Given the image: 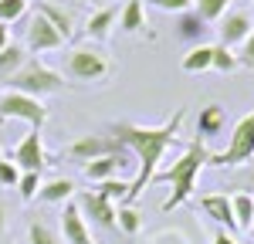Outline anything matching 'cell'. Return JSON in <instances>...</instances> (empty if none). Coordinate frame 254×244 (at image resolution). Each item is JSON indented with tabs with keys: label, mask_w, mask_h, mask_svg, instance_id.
<instances>
[{
	"label": "cell",
	"mask_w": 254,
	"mask_h": 244,
	"mask_svg": "<svg viewBox=\"0 0 254 244\" xmlns=\"http://www.w3.org/2000/svg\"><path fill=\"white\" fill-rule=\"evenodd\" d=\"M207 217L214 224H220V227H227L231 234L237 231V221H234V203H231V197L227 193H203L200 197V203H196Z\"/></svg>",
	"instance_id": "obj_15"
},
{
	"label": "cell",
	"mask_w": 254,
	"mask_h": 244,
	"mask_svg": "<svg viewBox=\"0 0 254 244\" xmlns=\"http://www.w3.org/2000/svg\"><path fill=\"white\" fill-rule=\"evenodd\" d=\"M116 24H119V3L98 7V10H92V17L85 20V38L92 41V44H105V41L112 38Z\"/></svg>",
	"instance_id": "obj_14"
},
{
	"label": "cell",
	"mask_w": 254,
	"mask_h": 244,
	"mask_svg": "<svg viewBox=\"0 0 254 244\" xmlns=\"http://www.w3.org/2000/svg\"><path fill=\"white\" fill-rule=\"evenodd\" d=\"M61 241L64 244H95L92 241V231H88V221L81 217L75 200L61 203Z\"/></svg>",
	"instance_id": "obj_13"
},
{
	"label": "cell",
	"mask_w": 254,
	"mask_h": 244,
	"mask_svg": "<svg viewBox=\"0 0 254 244\" xmlns=\"http://www.w3.org/2000/svg\"><path fill=\"white\" fill-rule=\"evenodd\" d=\"M7 160L17 163L20 173H44V166H48V153H44L41 129H31V132H27V136L17 142V149H14Z\"/></svg>",
	"instance_id": "obj_10"
},
{
	"label": "cell",
	"mask_w": 254,
	"mask_h": 244,
	"mask_svg": "<svg viewBox=\"0 0 254 244\" xmlns=\"http://www.w3.org/2000/svg\"><path fill=\"white\" fill-rule=\"evenodd\" d=\"M176 41H183V44H190V48H196V44H203V38H207V20L200 17L196 10H183V14H176Z\"/></svg>",
	"instance_id": "obj_16"
},
{
	"label": "cell",
	"mask_w": 254,
	"mask_h": 244,
	"mask_svg": "<svg viewBox=\"0 0 254 244\" xmlns=\"http://www.w3.org/2000/svg\"><path fill=\"white\" fill-rule=\"evenodd\" d=\"M27 17V0H0V24H17Z\"/></svg>",
	"instance_id": "obj_28"
},
{
	"label": "cell",
	"mask_w": 254,
	"mask_h": 244,
	"mask_svg": "<svg viewBox=\"0 0 254 244\" xmlns=\"http://www.w3.org/2000/svg\"><path fill=\"white\" fill-rule=\"evenodd\" d=\"M75 203H78V210H81L85 221L98 224V227H105V231H119L116 200H112L105 190H81L78 197H75Z\"/></svg>",
	"instance_id": "obj_7"
},
{
	"label": "cell",
	"mask_w": 254,
	"mask_h": 244,
	"mask_svg": "<svg viewBox=\"0 0 254 244\" xmlns=\"http://www.w3.org/2000/svg\"><path fill=\"white\" fill-rule=\"evenodd\" d=\"M119 31H126V34H142L146 27H149V20H146V7H142V0H126L122 3V10H119Z\"/></svg>",
	"instance_id": "obj_18"
},
{
	"label": "cell",
	"mask_w": 254,
	"mask_h": 244,
	"mask_svg": "<svg viewBox=\"0 0 254 244\" xmlns=\"http://www.w3.org/2000/svg\"><path fill=\"white\" fill-rule=\"evenodd\" d=\"M251 231H254V227H251Z\"/></svg>",
	"instance_id": "obj_40"
},
{
	"label": "cell",
	"mask_w": 254,
	"mask_h": 244,
	"mask_svg": "<svg viewBox=\"0 0 254 244\" xmlns=\"http://www.w3.org/2000/svg\"><path fill=\"white\" fill-rule=\"evenodd\" d=\"M122 149L126 146L116 136H109V132H88V136H78V139L68 146V156L85 166V163L98 160V156H112V153H122Z\"/></svg>",
	"instance_id": "obj_8"
},
{
	"label": "cell",
	"mask_w": 254,
	"mask_h": 244,
	"mask_svg": "<svg viewBox=\"0 0 254 244\" xmlns=\"http://www.w3.org/2000/svg\"><path fill=\"white\" fill-rule=\"evenodd\" d=\"M231 3H234V0H193V10L207 20V24H217V20L231 10Z\"/></svg>",
	"instance_id": "obj_25"
},
{
	"label": "cell",
	"mask_w": 254,
	"mask_h": 244,
	"mask_svg": "<svg viewBox=\"0 0 254 244\" xmlns=\"http://www.w3.org/2000/svg\"><path fill=\"white\" fill-rule=\"evenodd\" d=\"M254 31V20L248 10H227L224 17L217 20V34H220V41L217 44H224V48H241L244 44V38Z\"/></svg>",
	"instance_id": "obj_12"
},
{
	"label": "cell",
	"mask_w": 254,
	"mask_h": 244,
	"mask_svg": "<svg viewBox=\"0 0 254 244\" xmlns=\"http://www.w3.org/2000/svg\"><path fill=\"white\" fill-rule=\"evenodd\" d=\"M116 224H119V231H122L126 238H136L139 231H142V214H139L132 203H119V210H116Z\"/></svg>",
	"instance_id": "obj_24"
},
{
	"label": "cell",
	"mask_w": 254,
	"mask_h": 244,
	"mask_svg": "<svg viewBox=\"0 0 254 244\" xmlns=\"http://www.w3.org/2000/svg\"><path fill=\"white\" fill-rule=\"evenodd\" d=\"M7 221H10V214H7V203L0 197V238H3V231H7Z\"/></svg>",
	"instance_id": "obj_35"
},
{
	"label": "cell",
	"mask_w": 254,
	"mask_h": 244,
	"mask_svg": "<svg viewBox=\"0 0 254 244\" xmlns=\"http://www.w3.org/2000/svg\"><path fill=\"white\" fill-rule=\"evenodd\" d=\"M224 125H227V109H224V105H217V102H210L207 109H200L196 136L207 142V139H214V136H220V132H224Z\"/></svg>",
	"instance_id": "obj_17"
},
{
	"label": "cell",
	"mask_w": 254,
	"mask_h": 244,
	"mask_svg": "<svg viewBox=\"0 0 254 244\" xmlns=\"http://www.w3.org/2000/svg\"><path fill=\"white\" fill-rule=\"evenodd\" d=\"M0 88H3V81H0Z\"/></svg>",
	"instance_id": "obj_39"
},
{
	"label": "cell",
	"mask_w": 254,
	"mask_h": 244,
	"mask_svg": "<svg viewBox=\"0 0 254 244\" xmlns=\"http://www.w3.org/2000/svg\"><path fill=\"white\" fill-rule=\"evenodd\" d=\"M187 122V109H176L173 119H166L163 125H139V122H112L109 125V136H116L132 156H136V177L129 180V193H126V203H136L142 197V190L153 183L159 170V160L170 146H183V129Z\"/></svg>",
	"instance_id": "obj_1"
},
{
	"label": "cell",
	"mask_w": 254,
	"mask_h": 244,
	"mask_svg": "<svg viewBox=\"0 0 254 244\" xmlns=\"http://www.w3.org/2000/svg\"><path fill=\"white\" fill-rule=\"evenodd\" d=\"M10 44V24H0V51Z\"/></svg>",
	"instance_id": "obj_36"
},
{
	"label": "cell",
	"mask_w": 254,
	"mask_h": 244,
	"mask_svg": "<svg viewBox=\"0 0 254 244\" xmlns=\"http://www.w3.org/2000/svg\"><path fill=\"white\" fill-rule=\"evenodd\" d=\"M75 197V183L68 177H55V180H44L38 190V200L41 203H68Z\"/></svg>",
	"instance_id": "obj_20"
},
{
	"label": "cell",
	"mask_w": 254,
	"mask_h": 244,
	"mask_svg": "<svg viewBox=\"0 0 254 244\" xmlns=\"http://www.w3.org/2000/svg\"><path fill=\"white\" fill-rule=\"evenodd\" d=\"M64 85H68V81H64L61 71H55V68H48L44 61H34V58H27V64H24L20 71H14L10 78L3 81L7 92H20V95H31V99L58 95Z\"/></svg>",
	"instance_id": "obj_4"
},
{
	"label": "cell",
	"mask_w": 254,
	"mask_h": 244,
	"mask_svg": "<svg viewBox=\"0 0 254 244\" xmlns=\"http://www.w3.org/2000/svg\"><path fill=\"white\" fill-rule=\"evenodd\" d=\"M251 160H254V112H248L234 125V132L227 139V149L210 153V166L214 170H234V166H244Z\"/></svg>",
	"instance_id": "obj_5"
},
{
	"label": "cell",
	"mask_w": 254,
	"mask_h": 244,
	"mask_svg": "<svg viewBox=\"0 0 254 244\" xmlns=\"http://www.w3.org/2000/svg\"><path fill=\"white\" fill-rule=\"evenodd\" d=\"M78 3H92V7H109V3H116V0H78Z\"/></svg>",
	"instance_id": "obj_37"
},
{
	"label": "cell",
	"mask_w": 254,
	"mask_h": 244,
	"mask_svg": "<svg viewBox=\"0 0 254 244\" xmlns=\"http://www.w3.org/2000/svg\"><path fill=\"white\" fill-rule=\"evenodd\" d=\"M210 64H214V48H210V44H196V48H190V51L183 55V71H187V75L210 71Z\"/></svg>",
	"instance_id": "obj_23"
},
{
	"label": "cell",
	"mask_w": 254,
	"mask_h": 244,
	"mask_svg": "<svg viewBox=\"0 0 254 244\" xmlns=\"http://www.w3.org/2000/svg\"><path fill=\"white\" fill-rule=\"evenodd\" d=\"M126 166H136V156H132L129 149L112 153V156H98V160L85 163L81 173H85V180H88V183H105V180H116Z\"/></svg>",
	"instance_id": "obj_11"
},
{
	"label": "cell",
	"mask_w": 254,
	"mask_h": 244,
	"mask_svg": "<svg viewBox=\"0 0 254 244\" xmlns=\"http://www.w3.org/2000/svg\"><path fill=\"white\" fill-rule=\"evenodd\" d=\"M20 180V170H17V163H10V160H0V186H17Z\"/></svg>",
	"instance_id": "obj_32"
},
{
	"label": "cell",
	"mask_w": 254,
	"mask_h": 244,
	"mask_svg": "<svg viewBox=\"0 0 254 244\" xmlns=\"http://www.w3.org/2000/svg\"><path fill=\"white\" fill-rule=\"evenodd\" d=\"M112 71H116L112 58L92 41L88 44H75V48H68L61 55V75L68 81H75V85H102Z\"/></svg>",
	"instance_id": "obj_3"
},
{
	"label": "cell",
	"mask_w": 254,
	"mask_h": 244,
	"mask_svg": "<svg viewBox=\"0 0 254 244\" xmlns=\"http://www.w3.org/2000/svg\"><path fill=\"white\" fill-rule=\"evenodd\" d=\"M27 241H31V244H61V234H58V231H51L44 221L34 217V221L27 224Z\"/></svg>",
	"instance_id": "obj_27"
},
{
	"label": "cell",
	"mask_w": 254,
	"mask_h": 244,
	"mask_svg": "<svg viewBox=\"0 0 254 244\" xmlns=\"http://www.w3.org/2000/svg\"><path fill=\"white\" fill-rule=\"evenodd\" d=\"M234 221H237V231H251L254 227V193L251 190H237L234 197Z\"/></svg>",
	"instance_id": "obj_22"
},
{
	"label": "cell",
	"mask_w": 254,
	"mask_h": 244,
	"mask_svg": "<svg viewBox=\"0 0 254 244\" xmlns=\"http://www.w3.org/2000/svg\"><path fill=\"white\" fill-rule=\"evenodd\" d=\"M149 244H190V238L183 234V231H176V227H166V231H156Z\"/></svg>",
	"instance_id": "obj_30"
},
{
	"label": "cell",
	"mask_w": 254,
	"mask_h": 244,
	"mask_svg": "<svg viewBox=\"0 0 254 244\" xmlns=\"http://www.w3.org/2000/svg\"><path fill=\"white\" fill-rule=\"evenodd\" d=\"M7 119H20V122H27L31 129H44L48 109H44L41 99H31V95L3 88V95H0V122H7Z\"/></svg>",
	"instance_id": "obj_6"
},
{
	"label": "cell",
	"mask_w": 254,
	"mask_h": 244,
	"mask_svg": "<svg viewBox=\"0 0 254 244\" xmlns=\"http://www.w3.org/2000/svg\"><path fill=\"white\" fill-rule=\"evenodd\" d=\"M149 7L166 10V14H183V10H193V0H146Z\"/></svg>",
	"instance_id": "obj_31"
},
{
	"label": "cell",
	"mask_w": 254,
	"mask_h": 244,
	"mask_svg": "<svg viewBox=\"0 0 254 244\" xmlns=\"http://www.w3.org/2000/svg\"><path fill=\"white\" fill-rule=\"evenodd\" d=\"M237 64H241V68H254V31L244 38V44L237 48Z\"/></svg>",
	"instance_id": "obj_33"
},
{
	"label": "cell",
	"mask_w": 254,
	"mask_h": 244,
	"mask_svg": "<svg viewBox=\"0 0 254 244\" xmlns=\"http://www.w3.org/2000/svg\"><path fill=\"white\" fill-rule=\"evenodd\" d=\"M41 173H20V180H17V193H20V200H38V190H41Z\"/></svg>",
	"instance_id": "obj_29"
},
{
	"label": "cell",
	"mask_w": 254,
	"mask_h": 244,
	"mask_svg": "<svg viewBox=\"0 0 254 244\" xmlns=\"http://www.w3.org/2000/svg\"><path fill=\"white\" fill-rule=\"evenodd\" d=\"M251 186H254V173H251Z\"/></svg>",
	"instance_id": "obj_38"
},
{
	"label": "cell",
	"mask_w": 254,
	"mask_h": 244,
	"mask_svg": "<svg viewBox=\"0 0 254 244\" xmlns=\"http://www.w3.org/2000/svg\"><path fill=\"white\" fill-rule=\"evenodd\" d=\"M210 48H214V64H210L214 71L231 75L234 68H241V64H237V51H234V48H224V44H210Z\"/></svg>",
	"instance_id": "obj_26"
},
{
	"label": "cell",
	"mask_w": 254,
	"mask_h": 244,
	"mask_svg": "<svg viewBox=\"0 0 254 244\" xmlns=\"http://www.w3.org/2000/svg\"><path fill=\"white\" fill-rule=\"evenodd\" d=\"M27 58H31V55H27V48L17 44V41H10V44L0 51V81H7L14 71H20V68L27 64Z\"/></svg>",
	"instance_id": "obj_21"
},
{
	"label": "cell",
	"mask_w": 254,
	"mask_h": 244,
	"mask_svg": "<svg viewBox=\"0 0 254 244\" xmlns=\"http://www.w3.org/2000/svg\"><path fill=\"white\" fill-rule=\"evenodd\" d=\"M24 48H27V55L61 51L64 48V38L58 34V27H51L41 14H34V17H27V27H24Z\"/></svg>",
	"instance_id": "obj_9"
},
{
	"label": "cell",
	"mask_w": 254,
	"mask_h": 244,
	"mask_svg": "<svg viewBox=\"0 0 254 244\" xmlns=\"http://www.w3.org/2000/svg\"><path fill=\"white\" fill-rule=\"evenodd\" d=\"M207 166H210V146L200 139V136L190 139V142H183L180 160H176L173 166H166V170H156V177H153V183L173 186L170 197L159 203V210L170 214V210H176V207H183V203L196 193V180H200V173H203Z\"/></svg>",
	"instance_id": "obj_2"
},
{
	"label": "cell",
	"mask_w": 254,
	"mask_h": 244,
	"mask_svg": "<svg viewBox=\"0 0 254 244\" xmlns=\"http://www.w3.org/2000/svg\"><path fill=\"white\" fill-rule=\"evenodd\" d=\"M251 234H254V231H251Z\"/></svg>",
	"instance_id": "obj_41"
},
{
	"label": "cell",
	"mask_w": 254,
	"mask_h": 244,
	"mask_svg": "<svg viewBox=\"0 0 254 244\" xmlns=\"http://www.w3.org/2000/svg\"><path fill=\"white\" fill-rule=\"evenodd\" d=\"M34 14H41V17L48 20L51 27H58V34H61L64 41L71 38V14H68L64 7L51 3V0H34Z\"/></svg>",
	"instance_id": "obj_19"
},
{
	"label": "cell",
	"mask_w": 254,
	"mask_h": 244,
	"mask_svg": "<svg viewBox=\"0 0 254 244\" xmlns=\"http://www.w3.org/2000/svg\"><path fill=\"white\" fill-rule=\"evenodd\" d=\"M210 244H237V238L231 234V231H224V227H220V231L214 234V241H210Z\"/></svg>",
	"instance_id": "obj_34"
}]
</instances>
